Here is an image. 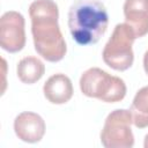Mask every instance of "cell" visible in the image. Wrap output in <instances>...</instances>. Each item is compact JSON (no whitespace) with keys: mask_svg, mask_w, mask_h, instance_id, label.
Masks as SVG:
<instances>
[{"mask_svg":"<svg viewBox=\"0 0 148 148\" xmlns=\"http://www.w3.org/2000/svg\"><path fill=\"white\" fill-rule=\"evenodd\" d=\"M35 50L50 62L60 61L67 51L58 23L59 9L53 0H35L29 6Z\"/></svg>","mask_w":148,"mask_h":148,"instance_id":"6da1fadb","label":"cell"},{"mask_svg":"<svg viewBox=\"0 0 148 148\" xmlns=\"http://www.w3.org/2000/svg\"><path fill=\"white\" fill-rule=\"evenodd\" d=\"M108 23L106 8L99 0H75L69 7V32L80 45L96 44L104 36Z\"/></svg>","mask_w":148,"mask_h":148,"instance_id":"7a4b0ae2","label":"cell"},{"mask_svg":"<svg viewBox=\"0 0 148 148\" xmlns=\"http://www.w3.org/2000/svg\"><path fill=\"white\" fill-rule=\"evenodd\" d=\"M80 89L83 95L106 103L120 102L126 95L124 80L98 67H91L81 75Z\"/></svg>","mask_w":148,"mask_h":148,"instance_id":"3957f363","label":"cell"},{"mask_svg":"<svg viewBox=\"0 0 148 148\" xmlns=\"http://www.w3.org/2000/svg\"><path fill=\"white\" fill-rule=\"evenodd\" d=\"M135 38L134 31L127 23L117 24L103 49L104 62L116 71L128 69L134 60L132 45Z\"/></svg>","mask_w":148,"mask_h":148,"instance_id":"277c9868","label":"cell"},{"mask_svg":"<svg viewBox=\"0 0 148 148\" xmlns=\"http://www.w3.org/2000/svg\"><path fill=\"white\" fill-rule=\"evenodd\" d=\"M133 124L130 110L117 109L108 114L101 132V142L105 148H131L134 146Z\"/></svg>","mask_w":148,"mask_h":148,"instance_id":"5b68a950","label":"cell"},{"mask_svg":"<svg viewBox=\"0 0 148 148\" xmlns=\"http://www.w3.org/2000/svg\"><path fill=\"white\" fill-rule=\"evenodd\" d=\"M25 45L24 17L15 10L2 14L0 18V46L9 52L16 53Z\"/></svg>","mask_w":148,"mask_h":148,"instance_id":"8992f818","label":"cell"},{"mask_svg":"<svg viewBox=\"0 0 148 148\" xmlns=\"http://www.w3.org/2000/svg\"><path fill=\"white\" fill-rule=\"evenodd\" d=\"M14 131L20 140L36 143L39 142L45 134V121L39 114L25 111L15 118Z\"/></svg>","mask_w":148,"mask_h":148,"instance_id":"52a82bcc","label":"cell"},{"mask_svg":"<svg viewBox=\"0 0 148 148\" xmlns=\"http://www.w3.org/2000/svg\"><path fill=\"white\" fill-rule=\"evenodd\" d=\"M124 15L136 38L148 34V0H125Z\"/></svg>","mask_w":148,"mask_h":148,"instance_id":"ba28073f","label":"cell"},{"mask_svg":"<svg viewBox=\"0 0 148 148\" xmlns=\"http://www.w3.org/2000/svg\"><path fill=\"white\" fill-rule=\"evenodd\" d=\"M43 92L50 103L64 104L73 96V84L67 75L58 73L46 80L43 87Z\"/></svg>","mask_w":148,"mask_h":148,"instance_id":"9c48e42d","label":"cell"},{"mask_svg":"<svg viewBox=\"0 0 148 148\" xmlns=\"http://www.w3.org/2000/svg\"><path fill=\"white\" fill-rule=\"evenodd\" d=\"M16 72L21 82L32 84L42 79L45 72V66L43 61L36 57H25L18 61Z\"/></svg>","mask_w":148,"mask_h":148,"instance_id":"30bf717a","label":"cell"},{"mask_svg":"<svg viewBox=\"0 0 148 148\" xmlns=\"http://www.w3.org/2000/svg\"><path fill=\"white\" fill-rule=\"evenodd\" d=\"M130 111L135 127H148V86L141 88L135 94Z\"/></svg>","mask_w":148,"mask_h":148,"instance_id":"8fae6325","label":"cell"},{"mask_svg":"<svg viewBox=\"0 0 148 148\" xmlns=\"http://www.w3.org/2000/svg\"><path fill=\"white\" fill-rule=\"evenodd\" d=\"M143 68H145V72L148 74V50L143 56Z\"/></svg>","mask_w":148,"mask_h":148,"instance_id":"7c38bea8","label":"cell"},{"mask_svg":"<svg viewBox=\"0 0 148 148\" xmlns=\"http://www.w3.org/2000/svg\"><path fill=\"white\" fill-rule=\"evenodd\" d=\"M143 147L145 148H148V134L145 136V141H143Z\"/></svg>","mask_w":148,"mask_h":148,"instance_id":"4fadbf2b","label":"cell"}]
</instances>
